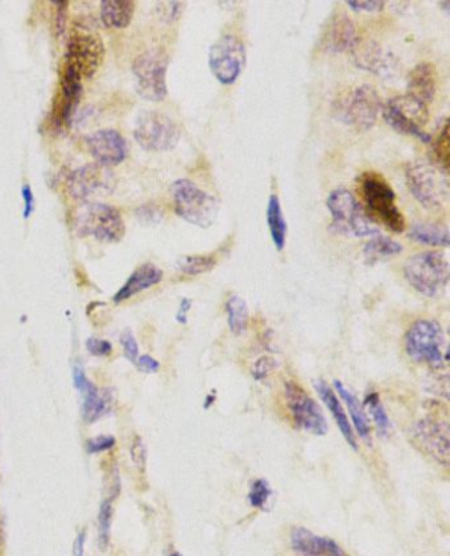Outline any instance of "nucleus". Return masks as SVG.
<instances>
[{
	"label": "nucleus",
	"mask_w": 450,
	"mask_h": 556,
	"mask_svg": "<svg viewBox=\"0 0 450 556\" xmlns=\"http://www.w3.org/2000/svg\"><path fill=\"white\" fill-rule=\"evenodd\" d=\"M403 273L417 293L440 298L448 287L449 262L441 252H419L405 261Z\"/></svg>",
	"instance_id": "1"
},
{
	"label": "nucleus",
	"mask_w": 450,
	"mask_h": 556,
	"mask_svg": "<svg viewBox=\"0 0 450 556\" xmlns=\"http://www.w3.org/2000/svg\"><path fill=\"white\" fill-rule=\"evenodd\" d=\"M405 352L417 364L441 370L448 363L445 334L435 320H419L408 329L404 338Z\"/></svg>",
	"instance_id": "2"
},
{
	"label": "nucleus",
	"mask_w": 450,
	"mask_h": 556,
	"mask_svg": "<svg viewBox=\"0 0 450 556\" xmlns=\"http://www.w3.org/2000/svg\"><path fill=\"white\" fill-rule=\"evenodd\" d=\"M381 96L373 85L364 84L343 94L333 105V116L338 122L357 131H369L373 128L382 111Z\"/></svg>",
	"instance_id": "3"
},
{
	"label": "nucleus",
	"mask_w": 450,
	"mask_h": 556,
	"mask_svg": "<svg viewBox=\"0 0 450 556\" xmlns=\"http://www.w3.org/2000/svg\"><path fill=\"white\" fill-rule=\"evenodd\" d=\"M173 204L178 216L187 222L208 229L216 222L220 213V201L188 179L172 184Z\"/></svg>",
	"instance_id": "4"
},
{
	"label": "nucleus",
	"mask_w": 450,
	"mask_h": 556,
	"mask_svg": "<svg viewBox=\"0 0 450 556\" xmlns=\"http://www.w3.org/2000/svg\"><path fill=\"white\" fill-rule=\"evenodd\" d=\"M361 193L370 217H375L388 231L400 234L405 231V220L396 205V194L386 179L378 173H364L360 179Z\"/></svg>",
	"instance_id": "5"
},
{
	"label": "nucleus",
	"mask_w": 450,
	"mask_h": 556,
	"mask_svg": "<svg viewBox=\"0 0 450 556\" xmlns=\"http://www.w3.org/2000/svg\"><path fill=\"white\" fill-rule=\"evenodd\" d=\"M326 207L333 219V231L348 237L364 238L379 234L378 228L354 194L345 188H337L329 194Z\"/></svg>",
	"instance_id": "6"
},
{
	"label": "nucleus",
	"mask_w": 450,
	"mask_h": 556,
	"mask_svg": "<svg viewBox=\"0 0 450 556\" xmlns=\"http://www.w3.org/2000/svg\"><path fill=\"white\" fill-rule=\"evenodd\" d=\"M382 114L388 126L403 135L417 138L423 143H431V134L424 128L429 120L428 106L410 96L394 97L382 106Z\"/></svg>",
	"instance_id": "7"
},
{
	"label": "nucleus",
	"mask_w": 450,
	"mask_h": 556,
	"mask_svg": "<svg viewBox=\"0 0 450 556\" xmlns=\"http://www.w3.org/2000/svg\"><path fill=\"white\" fill-rule=\"evenodd\" d=\"M79 234L94 237L99 242H119L125 237L126 226L117 208L101 202L85 205L76 217Z\"/></svg>",
	"instance_id": "8"
},
{
	"label": "nucleus",
	"mask_w": 450,
	"mask_h": 556,
	"mask_svg": "<svg viewBox=\"0 0 450 556\" xmlns=\"http://www.w3.org/2000/svg\"><path fill=\"white\" fill-rule=\"evenodd\" d=\"M105 53L101 36L89 26L77 25L70 32L64 60L72 64L82 78H91L102 67Z\"/></svg>",
	"instance_id": "9"
},
{
	"label": "nucleus",
	"mask_w": 450,
	"mask_h": 556,
	"mask_svg": "<svg viewBox=\"0 0 450 556\" xmlns=\"http://www.w3.org/2000/svg\"><path fill=\"white\" fill-rule=\"evenodd\" d=\"M436 167L426 163L410 164L405 179L414 199L425 209H441L448 201V179Z\"/></svg>",
	"instance_id": "10"
},
{
	"label": "nucleus",
	"mask_w": 450,
	"mask_h": 556,
	"mask_svg": "<svg viewBox=\"0 0 450 556\" xmlns=\"http://www.w3.org/2000/svg\"><path fill=\"white\" fill-rule=\"evenodd\" d=\"M134 137L146 151H170L180 140V129L166 114L143 111L135 123Z\"/></svg>",
	"instance_id": "11"
},
{
	"label": "nucleus",
	"mask_w": 450,
	"mask_h": 556,
	"mask_svg": "<svg viewBox=\"0 0 450 556\" xmlns=\"http://www.w3.org/2000/svg\"><path fill=\"white\" fill-rule=\"evenodd\" d=\"M168 57L160 51H147L135 58L132 72L137 77L138 93L147 101L166 98Z\"/></svg>",
	"instance_id": "12"
},
{
	"label": "nucleus",
	"mask_w": 450,
	"mask_h": 556,
	"mask_svg": "<svg viewBox=\"0 0 450 556\" xmlns=\"http://www.w3.org/2000/svg\"><path fill=\"white\" fill-rule=\"evenodd\" d=\"M245 64L246 48L237 36L225 35L209 49V67L222 85L234 84Z\"/></svg>",
	"instance_id": "13"
},
{
	"label": "nucleus",
	"mask_w": 450,
	"mask_h": 556,
	"mask_svg": "<svg viewBox=\"0 0 450 556\" xmlns=\"http://www.w3.org/2000/svg\"><path fill=\"white\" fill-rule=\"evenodd\" d=\"M285 401L300 428L317 437L328 434L329 426L322 407L299 384L293 381L285 384Z\"/></svg>",
	"instance_id": "14"
},
{
	"label": "nucleus",
	"mask_w": 450,
	"mask_h": 556,
	"mask_svg": "<svg viewBox=\"0 0 450 556\" xmlns=\"http://www.w3.org/2000/svg\"><path fill=\"white\" fill-rule=\"evenodd\" d=\"M82 90V76L72 64L64 60L60 69V91L53 108V120L56 125H70L81 101Z\"/></svg>",
	"instance_id": "15"
},
{
	"label": "nucleus",
	"mask_w": 450,
	"mask_h": 556,
	"mask_svg": "<svg viewBox=\"0 0 450 556\" xmlns=\"http://www.w3.org/2000/svg\"><path fill=\"white\" fill-rule=\"evenodd\" d=\"M113 172L107 167L89 164L73 170L67 176V190L73 199L87 201L99 192L113 190Z\"/></svg>",
	"instance_id": "16"
},
{
	"label": "nucleus",
	"mask_w": 450,
	"mask_h": 556,
	"mask_svg": "<svg viewBox=\"0 0 450 556\" xmlns=\"http://www.w3.org/2000/svg\"><path fill=\"white\" fill-rule=\"evenodd\" d=\"M414 439L420 448L428 453L441 466L449 464V426L443 420L425 417L416 423Z\"/></svg>",
	"instance_id": "17"
},
{
	"label": "nucleus",
	"mask_w": 450,
	"mask_h": 556,
	"mask_svg": "<svg viewBox=\"0 0 450 556\" xmlns=\"http://www.w3.org/2000/svg\"><path fill=\"white\" fill-rule=\"evenodd\" d=\"M87 144L97 164L107 169L123 163L128 155V144L117 129H98L87 138Z\"/></svg>",
	"instance_id": "18"
},
{
	"label": "nucleus",
	"mask_w": 450,
	"mask_h": 556,
	"mask_svg": "<svg viewBox=\"0 0 450 556\" xmlns=\"http://www.w3.org/2000/svg\"><path fill=\"white\" fill-rule=\"evenodd\" d=\"M357 28L348 15L334 14L326 23L322 37V51L329 53H343L352 51L357 43Z\"/></svg>",
	"instance_id": "19"
},
{
	"label": "nucleus",
	"mask_w": 450,
	"mask_h": 556,
	"mask_svg": "<svg viewBox=\"0 0 450 556\" xmlns=\"http://www.w3.org/2000/svg\"><path fill=\"white\" fill-rule=\"evenodd\" d=\"M291 544L300 556H346L331 538L320 537L308 529L296 528L291 532Z\"/></svg>",
	"instance_id": "20"
},
{
	"label": "nucleus",
	"mask_w": 450,
	"mask_h": 556,
	"mask_svg": "<svg viewBox=\"0 0 450 556\" xmlns=\"http://www.w3.org/2000/svg\"><path fill=\"white\" fill-rule=\"evenodd\" d=\"M437 79V70L434 64H417L408 76L407 96L428 106L436 96Z\"/></svg>",
	"instance_id": "21"
},
{
	"label": "nucleus",
	"mask_w": 450,
	"mask_h": 556,
	"mask_svg": "<svg viewBox=\"0 0 450 556\" xmlns=\"http://www.w3.org/2000/svg\"><path fill=\"white\" fill-rule=\"evenodd\" d=\"M73 381H75V386L84 394V406H82V411H84L85 422H96V420H98L99 417L107 413V401H106L105 396L99 393L98 388L94 386L89 379H87V375H85V372L81 367H75Z\"/></svg>",
	"instance_id": "22"
},
{
	"label": "nucleus",
	"mask_w": 450,
	"mask_h": 556,
	"mask_svg": "<svg viewBox=\"0 0 450 556\" xmlns=\"http://www.w3.org/2000/svg\"><path fill=\"white\" fill-rule=\"evenodd\" d=\"M314 387H316L317 394H319L322 401L325 403L329 413H331L332 417H333L335 423H337V427L340 428L341 434H343V437L345 438L346 443H348L353 449L357 451L358 441L357 438H355L354 429H353L352 425H350V420L348 415H346L345 408H343L340 398L335 396L333 388L329 386V385L323 381L314 382Z\"/></svg>",
	"instance_id": "23"
},
{
	"label": "nucleus",
	"mask_w": 450,
	"mask_h": 556,
	"mask_svg": "<svg viewBox=\"0 0 450 556\" xmlns=\"http://www.w3.org/2000/svg\"><path fill=\"white\" fill-rule=\"evenodd\" d=\"M161 279H163V272L158 266L152 263H144L132 273L125 285L118 291L117 295L114 296V302L122 303L125 300L134 298L138 293L160 283Z\"/></svg>",
	"instance_id": "24"
},
{
	"label": "nucleus",
	"mask_w": 450,
	"mask_h": 556,
	"mask_svg": "<svg viewBox=\"0 0 450 556\" xmlns=\"http://www.w3.org/2000/svg\"><path fill=\"white\" fill-rule=\"evenodd\" d=\"M352 53L354 64L361 69L369 70L375 75H384L390 69V58L375 41L357 40Z\"/></svg>",
	"instance_id": "25"
},
{
	"label": "nucleus",
	"mask_w": 450,
	"mask_h": 556,
	"mask_svg": "<svg viewBox=\"0 0 450 556\" xmlns=\"http://www.w3.org/2000/svg\"><path fill=\"white\" fill-rule=\"evenodd\" d=\"M333 386L334 390L337 391L338 396L345 402L346 407H348L350 417H352L353 420V426H354L358 437H360L364 443L372 444V427H370L369 417H367L363 405L358 401L357 396H355L343 382L335 379Z\"/></svg>",
	"instance_id": "26"
},
{
	"label": "nucleus",
	"mask_w": 450,
	"mask_h": 556,
	"mask_svg": "<svg viewBox=\"0 0 450 556\" xmlns=\"http://www.w3.org/2000/svg\"><path fill=\"white\" fill-rule=\"evenodd\" d=\"M137 3L132 0H103L101 20L108 29H125L131 25Z\"/></svg>",
	"instance_id": "27"
},
{
	"label": "nucleus",
	"mask_w": 450,
	"mask_h": 556,
	"mask_svg": "<svg viewBox=\"0 0 450 556\" xmlns=\"http://www.w3.org/2000/svg\"><path fill=\"white\" fill-rule=\"evenodd\" d=\"M267 225H269L271 240L278 252H283L287 241V222H285L281 200L276 194H271L267 205Z\"/></svg>",
	"instance_id": "28"
},
{
	"label": "nucleus",
	"mask_w": 450,
	"mask_h": 556,
	"mask_svg": "<svg viewBox=\"0 0 450 556\" xmlns=\"http://www.w3.org/2000/svg\"><path fill=\"white\" fill-rule=\"evenodd\" d=\"M402 252L403 246L399 242L391 240V238L384 237V235L376 234L364 246V262L370 266H373V264L396 257Z\"/></svg>",
	"instance_id": "29"
},
{
	"label": "nucleus",
	"mask_w": 450,
	"mask_h": 556,
	"mask_svg": "<svg viewBox=\"0 0 450 556\" xmlns=\"http://www.w3.org/2000/svg\"><path fill=\"white\" fill-rule=\"evenodd\" d=\"M408 237L414 242L426 246L448 247L450 242L449 231L440 223L419 222L412 226Z\"/></svg>",
	"instance_id": "30"
},
{
	"label": "nucleus",
	"mask_w": 450,
	"mask_h": 556,
	"mask_svg": "<svg viewBox=\"0 0 450 556\" xmlns=\"http://www.w3.org/2000/svg\"><path fill=\"white\" fill-rule=\"evenodd\" d=\"M228 312V324L231 334L240 336L249 328V307L245 300L238 295H232L226 303Z\"/></svg>",
	"instance_id": "31"
},
{
	"label": "nucleus",
	"mask_w": 450,
	"mask_h": 556,
	"mask_svg": "<svg viewBox=\"0 0 450 556\" xmlns=\"http://www.w3.org/2000/svg\"><path fill=\"white\" fill-rule=\"evenodd\" d=\"M432 152H434L437 170H441L444 175H448L450 159L449 119L444 120L443 128H441L436 140L432 146Z\"/></svg>",
	"instance_id": "32"
},
{
	"label": "nucleus",
	"mask_w": 450,
	"mask_h": 556,
	"mask_svg": "<svg viewBox=\"0 0 450 556\" xmlns=\"http://www.w3.org/2000/svg\"><path fill=\"white\" fill-rule=\"evenodd\" d=\"M363 408L369 411L372 415L373 423H375L376 428H378L379 435L382 437H387L391 431V422L388 419L386 410H384V405H382L381 398H379L378 393L372 391L364 396Z\"/></svg>",
	"instance_id": "33"
},
{
	"label": "nucleus",
	"mask_w": 450,
	"mask_h": 556,
	"mask_svg": "<svg viewBox=\"0 0 450 556\" xmlns=\"http://www.w3.org/2000/svg\"><path fill=\"white\" fill-rule=\"evenodd\" d=\"M217 261L210 255H188L179 259V270L185 275L196 276L211 272L216 267Z\"/></svg>",
	"instance_id": "34"
},
{
	"label": "nucleus",
	"mask_w": 450,
	"mask_h": 556,
	"mask_svg": "<svg viewBox=\"0 0 450 556\" xmlns=\"http://www.w3.org/2000/svg\"><path fill=\"white\" fill-rule=\"evenodd\" d=\"M113 499H107L103 502L101 509H99L98 516V542L101 550H106L108 547V541H110V528H111V518H113V505H111Z\"/></svg>",
	"instance_id": "35"
},
{
	"label": "nucleus",
	"mask_w": 450,
	"mask_h": 556,
	"mask_svg": "<svg viewBox=\"0 0 450 556\" xmlns=\"http://www.w3.org/2000/svg\"><path fill=\"white\" fill-rule=\"evenodd\" d=\"M271 494H272V489H271L269 482L263 479H257L252 482L251 489L249 492L250 505L257 509H264V506L269 504Z\"/></svg>",
	"instance_id": "36"
},
{
	"label": "nucleus",
	"mask_w": 450,
	"mask_h": 556,
	"mask_svg": "<svg viewBox=\"0 0 450 556\" xmlns=\"http://www.w3.org/2000/svg\"><path fill=\"white\" fill-rule=\"evenodd\" d=\"M120 345H122L126 358L131 361L132 364H137L138 358H139V345H138L137 338L134 337L131 332L126 331L120 336Z\"/></svg>",
	"instance_id": "37"
},
{
	"label": "nucleus",
	"mask_w": 450,
	"mask_h": 556,
	"mask_svg": "<svg viewBox=\"0 0 450 556\" xmlns=\"http://www.w3.org/2000/svg\"><path fill=\"white\" fill-rule=\"evenodd\" d=\"M348 5L354 11L375 14L384 11L386 3L381 2V0H372V2H370V0H366V2H362V0H349Z\"/></svg>",
	"instance_id": "38"
},
{
	"label": "nucleus",
	"mask_w": 450,
	"mask_h": 556,
	"mask_svg": "<svg viewBox=\"0 0 450 556\" xmlns=\"http://www.w3.org/2000/svg\"><path fill=\"white\" fill-rule=\"evenodd\" d=\"M87 348L91 355L97 357H106L110 355L113 346L108 341L101 340V338H89L87 343Z\"/></svg>",
	"instance_id": "39"
},
{
	"label": "nucleus",
	"mask_w": 450,
	"mask_h": 556,
	"mask_svg": "<svg viewBox=\"0 0 450 556\" xmlns=\"http://www.w3.org/2000/svg\"><path fill=\"white\" fill-rule=\"evenodd\" d=\"M56 5V29H57L58 36L65 32V26H66V16H67V2H53Z\"/></svg>",
	"instance_id": "40"
},
{
	"label": "nucleus",
	"mask_w": 450,
	"mask_h": 556,
	"mask_svg": "<svg viewBox=\"0 0 450 556\" xmlns=\"http://www.w3.org/2000/svg\"><path fill=\"white\" fill-rule=\"evenodd\" d=\"M116 444V439L111 437H99L96 439L89 440L87 443V449L90 453H98L107 451V449L113 448Z\"/></svg>",
	"instance_id": "41"
},
{
	"label": "nucleus",
	"mask_w": 450,
	"mask_h": 556,
	"mask_svg": "<svg viewBox=\"0 0 450 556\" xmlns=\"http://www.w3.org/2000/svg\"><path fill=\"white\" fill-rule=\"evenodd\" d=\"M272 358L263 357L261 358V360H258L257 364L254 365V369H252V376H255V379H264L269 376L270 373L272 372Z\"/></svg>",
	"instance_id": "42"
},
{
	"label": "nucleus",
	"mask_w": 450,
	"mask_h": 556,
	"mask_svg": "<svg viewBox=\"0 0 450 556\" xmlns=\"http://www.w3.org/2000/svg\"><path fill=\"white\" fill-rule=\"evenodd\" d=\"M137 366L140 372L147 373V375H152V373L159 372V369H160L159 361L148 355H139V358H138L137 361Z\"/></svg>",
	"instance_id": "43"
},
{
	"label": "nucleus",
	"mask_w": 450,
	"mask_h": 556,
	"mask_svg": "<svg viewBox=\"0 0 450 556\" xmlns=\"http://www.w3.org/2000/svg\"><path fill=\"white\" fill-rule=\"evenodd\" d=\"M23 201H25V209H23V217L28 220L35 211V196L29 185H23L22 188Z\"/></svg>",
	"instance_id": "44"
},
{
	"label": "nucleus",
	"mask_w": 450,
	"mask_h": 556,
	"mask_svg": "<svg viewBox=\"0 0 450 556\" xmlns=\"http://www.w3.org/2000/svg\"><path fill=\"white\" fill-rule=\"evenodd\" d=\"M190 308H192V300L182 299L180 308H179L178 314H176V320L182 324V325L188 323V314H189Z\"/></svg>",
	"instance_id": "45"
},
{
	"label": "nucleus",
	"mask_w": 450,
	"mask_h": 556,
	"mask_svg": "<svg viewBox=\"0 0 450 556\" xmlns=\"http://www.w3.org/2000/svg\"><path fill=\"white\" fill-rule=\"evenodd\" d=\"M132 458H134L135 463L144 464L146 463V448H144L142 441L138 439L132 446Z\"/></svg>",
	"instance_id": "46"
},
{
	"label": "nucleus",
	"mask_w": 450,
	"mask_h": 556,
	"mask_svg": "<svg viewBox=\"0 0 450 556\" xmlns=\"http://www.w3.org/2000/svg\"><path fill=\"white\" fill-rule=\"evenodd\" d=\"M140 220H148L151 222H158L161 220V213L156 208L142 207L140 208Z\"/></svg>",
	"instance_id": "47"
},
{
	"label": "nucleus",
	"mask_w": 450,
	"mask_h": 556,
	"mask_svg": "<svg viewBox=\"0 0 450 556\" xmlns=\"http://www.w3.org/2000/svg\"><path fill=\"white\" fill-rule=\"evenodd\" d=\"M85 538H87L85 531L79 532L78 537L76 538L75 547H73L75 556H84Z\"/></svg>",
	"instance_id": "48"
},
{
	"label": "nucleus",
	"mask_w": 450,
	"mask_h": 556,
	"mask_svg": "<svg viewBox=\"0 0 450 556\" xmlns=\"http://www.w3.org/2000/svg\"><path fill=\"white\" fill-rule=\"evenodd\" d=\"M169 556H181V555H180V554H179V552H173V554H172V555H169Z\"/></svg>",
	"instance_id": "49"
}]
</instances>
